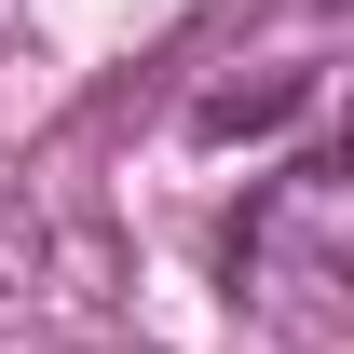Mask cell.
Returning <instances> with one entry per match:
<instances>
[{
    "label": "cell",
    "instance_id": "6da1fadb",
    "mask_svg": "<svg viewBox=\"0 0 354 354\" xmlns=\"http://www.w3.org/2000/svg\"><path fill=\"white\" fill-rule=\"evenodd\" d=\"M245 286L286 327H327V286H341V191H327V164L272 177V205L245 218Z\"/></svg>",
    "mask_w": 354,
    "mask_h": 354
}]
</instances>
